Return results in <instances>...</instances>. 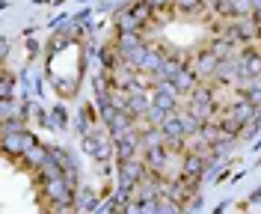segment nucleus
Returning <instances> with one entry per match:
<instances>
[{
  "label": "nucleus",
  "mask_w": 261,
  "mask_h": 214,
  "mask_svg": "<svg viewBox=\"0 0 261 214\" xmlns=\"http://www.w3.org/2000/svg\"><path fill=\"white\" fill-rule=\"evenodd\" d=\"M148 176V164L140 158H130V161H119V194L134 197L137 194V184Z\"/></svg>",
  "instance_id": "obj_1"
},
{
  "label": "nucleus",
  "mask_w": 261,
  "mask_h": 214,
  "mask_svg": "<svg viewBox=\"0 0 261 214\" xmlns=\"http://www.w3.org/2000/svg\"><path fill=\"white\" fill-rule=\"evenodd\" d=\"M113 149H116V158L119 161H130V158H137L140 155V149H143V137L137 128H130L125 134H116L113 137Z\"/></svg>",
  "instance_id": "obj_2"
},
{
  "label": "nucleus",
  "mask_w": 261,
  "mask_h": 214,
  "mask_svg": "<svg viewBox=\"0 0 261 214\" xmlns=\"http://www.w3.org/2000/svg\"><path fill=\"white\" fill-rule=\"evenodd\" d=\"M83 149H86V155L89 158H95L98 164H104V161H110V155H113L116 149H113V143L104 137V134H98L95 128L89 134H83Z\"/></svg>",
  "instance_id": "obj_3"
},
{
  "label": "nucleus",
  "mask_w": 261,
  "mask_h": 214,
  "mask_svg": "<svg viewBox=\"0 0 261 214\" xmlns=\"http://www.w3.org/2000/svg\"><path fill=\"white\" fill-rule=\"evenodd\" d=\"M148 107H151V92H148L146 86L130 89V96H128V110L130 113L137 116V119H146Z\"/></svg>",
  "instance_id": "obj_4"
},
{
  "label": "nucleus",
  "mask_w": 261,
  "mask_h": 214,
  "mask_svg": "<svg viewBox=\"0 0 261 214\" xmlns=\"http://www.w3.org/2000/svg\"><path fill=\"white\" fill-rule=\"evenodd\" d=\"M143 161L148 164V170H161L169 161V149L166 143H151V146H143Z\"/></svg>",
  "instance_id": "obj_5"
},
{
  "label": "nucleus",
  "mask_w": 261,
  "mask_h": 214,
  "mask_svg": "<svg viewBox=\"0 0 261 214\" xmlns=\"http://www.w3.org/2000/svg\"><path fill=\"white\" fill-rule=\"evenodd\" d=\"M163 63H166V54H163V48H151V45H148L146 57H143V63H140V72H146V75H154V78H161Z\"/></svg>",
  "instance_id": "obj_6"
},
{
  "label": "nucleus",
  "mask_w": 261,
  "mask_h": 214,
  "mask_svg": "<svg viewBox=\"0 0 261 214\" xmlns=\"http://www.w3.org/2000/svg\"><path fill=\"white\" fill-rule=\"evenodd\" d=\"M161 128H163V134H166V140H184V137H187V128H184V122H181L178 110L166 116L161 122Z\"/></svg>",
  "instance_id": "obj_7"
},
{
  "label": "nucleus",
  "mask_w": 261,
  "mask_h": 214,
  "mask_svg": "<svg viewBox=\"0 0 261 214\" xmlns=\"http://www.w3.org/2000/svg\"><path fill=\"white\" fill-rule=\"evenodd\" d=\"M241 68H244L246 78L258 81L261 78V54H255V51H244V57H241Z\"/></svg>",
  "instance_id": "obj_8"
},
{
  "label": "nucleus",
  "mask_w": 261,
  "mask_h": 214,
  "mask_svg": "<svg viewBox=\"0 0 261 214\" xmlns=\"http://www.w3.org/2000/svg\"><path fill=\"white\" fill-rule=\"evenodd\" d=\"M74 208H77V211H95L98 208L95 191H89V187H77V194H74Z\"/></svg>",
  "instance_id": "obj_9"
},
{
  "label": "nucleus",
  "mask_w": 261,
  "mask_h": 214,
  "mask_svg": "<svg viewBox=\"0 0 261 214\" xmlns=\"http://www.w3.org/2000/svg\"><path fill=\"white\" fill-rule=\"evenodd\" d=\"M217 66H220V63H217V54H214V51H205V54H199V66H196V72H199V75H214Z\"/></svg>",
  "instance_id": "obj_10"
},
{
  "label": "nucleus",
  "mask_w": 261,
  "mask_h": 214,
  "mask_svg": "<svg viewBox=\"0 0 261 214\" xmlns=\"http://www.w3.org/2000/svg\"><path fill=\"white\" fill-rule=\"evenodd\" d=\"M172 81H175V86H178V92H181V96H184V92H190V89L196 86V78L190 75V72H187V66L181 68V72L175 75V78H172Z\"/></svg>",
  "instance_id": "obj_11"
},
{
  "label": "nucleus",
  "mask_w": 261,
  "mask_h": 214,
  "mask_svg": "<svg viewBox=\"0 0 261 214\" xmlns=\"http://www.w3.org/2000/svg\"><path fill=\"white\" fill-rule=\"evenodd\" d=\"M116 24H119V33H128V30H143V24L137 21V15H134L130 9H128V12H122Z\"/></svg>",
  "instance_id": "obj_12"
},
{
  "label": "nucleus",
  "mask_w": 261,
  "mask_h": 214,
  "mask_svg": "<svg viewBox=\"0 0 261 214\" xmlns=\"http://www.w3.org/2000/svg\"><path fill=\"white\" fill-rule=\"evenodd\" d=\"M214 12L223 18H238V6L234 0H214Z\"/></svg>",
  "instance_id": "obj_13"
},
{
  "label": "nucleus",
  "mask_w": 261,
  "mask_h": 214,
  "mask_svg": "<svg viewBox=\"0 0 261 214\" xmlns=\"http://www.w3.org/2000/svg\"><path fill=\"white\" fill-rule=\"evenodd\" d=\"M89 125L95 128V110H92V107H83V110H81V119H77V131H81V134H89Z\"/></svg>",
  "instance_id": "obj_14"
},
{
  "label": "nucleus",
  "mask_w": 261,
  "mask_h": 214,
  "mask_svg": "<svg viewBox=\"0 0 261 214\" xmlns=\"http://www.w3.org/2000/svg\"><path fill=\"white\" fill-rule=\"evenodd\" d=\"M0 99H12V75H3V81H0Z\"/></svg>",
  "instance_id": "obj_15"
},
{
  "label": "nucleus",
  "mask_w": 261,
  "mask_h": 214,
  "mask_svg": "<svg viewBox=\"0 0 261 214\" xmlns=\"http://www.w3.org/2000/svg\"><path fill=\"white\" fill-rule=\"evenodd\" d=\"M175 6H178L181 12H196L202 6V0H175Z\"/></svg>",
  "instance_id": "obj_16"
},
{
  "label": "nucleus",
  "mask_w": 261,
  "mask_h": 214,
  "mask_svg": "<svg viewBox=\"0 0 261 214\" xmlns=\"http://www.w3.org/2000/svg\"><path fill=\"white\" fill-rule=\"evenodd\" d=\"M154 9H169V6H175V0H148Z\"/></svg>",
  "instance_id": "obj_17"
},
{
  "label": "nucleus",
  "mask_w": 261,
  "mask_h": 214,
  "mask_svg": "<svg viewBox=\"0 0 261 214\" xmlns=\"http://www.w3.org/2000/svg\"><path fill=\"white\" fill-rule=\"evenodd\" d=\"M50 116H54V122H57L60 128H63V125H65V110H63V107H57V110H54V113H50Z\"/></svg>",
  "instance_id": "obj_18"
},
{
  "label": "nucleus",
  "mask_w": 261,
  "mask_h": 214,
  "mask_svg": "<svg viewBox=\"0 0 261 214\" xmlns=\"http://www.w3.org/2000/svg\"><path fill=\"white\" fill-rule=\"evenodd\" d=\"M255 27H258V39H261V24H255Z\"/></svg>",
  "instance_id": "obj_19"
}]
</instances>
